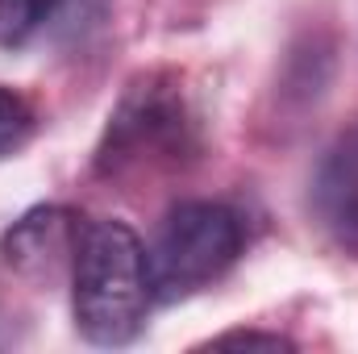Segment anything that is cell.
<instances>
[{
	"instance_id": "6da1fadb",
	"label": "cell",
	"mask_w": 358,
	"mask_h": 354,
	"mask_svg": "<svg viewBox=\"0 0 358 354\" xmlns=\"http://www.w3.org/2000/svg\"><path fill=\"white\" fill-rule=\"evenodd\" d=\"M155 304L146 250L121 221H92L76 242V325L96 346H125Z\"/></svg>"
},
{
	"instance_id": "7a4b0ae2",
	"label": "cell",
	"mask_w": 358,
	"mask_h": 354,
	"mask_svg": "<svg viewBox=\"0 0 358 354\" xmlns=\"http://www.w3.org/2000/svg\"><path fill=\"white\" fill-rule=\"evenodd\" d=\"M242 255V221L234 208L213 200L176 204L146 250L150 292L159 304H176L217 283Z\"/></svg>"
},
{
	"instance_id": "3957f363",
	"label": "cell",
	"mask_w": 358,
	"mask_h": 354,
	"mask_svg": "<svg viewBox=\"0 0 358 354\" xmlns=\"http://www.w3.org/2000/svg\"><path fill=\"white\" fill-rule=\"evenodd\" d=\"M76 242H80V225L63 208H38L25 221H17L4 250H8V263L25 271H42V267L50 271L59 259L76 255Z\"/></svg>"
},
{
	"instance_id": "277c9868",
	"label": "cell",
	"mask_w": 358,
	"mask_h": 354,
	"mask_svg": "<svg viewBox=\"0 0 358 354\" xmlns=\"http://www.w3.org/2000/svg\"><path fill=\"white\" fill-rule=\"evenodd\" d=\"M317 204H321L325 225L342 242L358 246V138H350L342 150H334V159L321 167Z\"/></svg>"
},
{
	"instance_id": "5b68a950",
	"label": "cell",
	"mask_w": 358,
	"mask_h": 354,
	"mask_svg": "<svg viewBox=\"0 0 358 354\" xmlns=\"http://www.w3.org/2000/svg\"><path fill=\"white\" fill-rule=\"evenodd\" d=\"M67 0H0V46H25Z\"/></svg>"
},
{
	"instance_id": "8992f818",
	"label": "cell",
	"mask_w": 358,
	"mask_h": 354,
	"mask_svg": "<svg viewBox=\"0 0 358 354\" xmlns=\"http://www.w3.org/2000/svg\"><path fill=\"white\" fill-rule=\"evenodd\" d=\"M34 138V108L17 92L0 88V159L17 155Z\"/></svg>"
},
{
	"instance_id": "52a82bcc",
	"label": "cell",
	"mask_w": 358,
	"mask_h": 354,
	"mask_svg": "<svg viewBox=\"0 0 358 354\" xmlns=\"http://www.w3.org/2000/svg\"><path fill=\"white\" fill-rule=\"evenodd\" d=\"M217 346H271V351H283L292 342L279 338V334H229V338H217Z\"/></svg>"
}]
</instances>
